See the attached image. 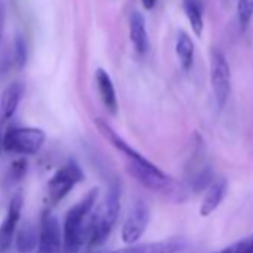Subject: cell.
<instances>
[{
  "label": "cell",
  "mask_w": 253,
  "mask_h": 253,
  "mask_svg": "<svg viewBox=\"0 0 253 253\" xmlns=\"http://www.w3.org/2000/svg\"><path fill=\"white\" fill-rule=\"evenodd\" d=\"M26 173H27V161L20 158V160H17V161H14L11 164L8 173H6V180H8L9 185H14L17 182H20L24 177Z\"/></svg>",
  "instance_id": "21"
},
{
  "label": "cell",
  "mask_w": 253,
  "mask_h": 253,
  "mask_svg": "<svg viewBox=\"0 0 253 253\" xmlns=\"http://www.w3.org/2000/svg\"><path fill=\"white\" fill-rule=\"evenodd\" d=\"M0 152H2V134H0Z\"/></svg>",
  "instance_id": "24"
},
{
  "label": "cell",
  "mask_w": 253,
  "mask_h": 253,
  "mask_svg": "<svg viewBox=\"0 0 253 253\" xmlns=\"http://www.w3.org/2000/svg\"><path fill=\"white\" fill-rule=\"evenodd\" d=\"M194 52H195V45H194L191 36L185 32H180L176 39V55H177L183 70H189L192 67Z\"/></svg>",
  "instance_id": "16"
},
{
  "label": "cell",
  "mask_w": 253,
  "mask_h": 253,
  "mask_svg": "<svg viewBox=\"0 0 253 253\" xmlns=\"http://www.w3.org/2000/svg\"><path fill=\"white\" fill-rule=\"evenodd\" d=\"M237 15H238V23L241 30L244 32L252 18H253V0H238L237 3Z\"/></svg>",
  "instance_id": "17"
},
{
  "label": "cell",
  "mask_w": 253,
  "mask_h": 253,
  "mask_svg": "<svg viewBox=\"0 0 253 253\" xmlns=\"http://www.w3.org/2000/svg\"><path fill=\"white\" fill-rule=\"evenodd\" d=\"M211 88L219 110L225 109L231 95V69L225 54L219 49L211 52V67H210Z\"/></svg>",
  "instance_id": "6"
},
{
  "label": "cell",
  "mask_w": 253,
  "mask_h": 253,
  "mask_svg": "<svg viewBox=\"0 0 253 253\" xmlns=\"http://www.w3.org/2000/svg\"><path fill=\"white\" fill-rule=\"evenodd\" d=\"M130 41L137 54L145 55L149 51V35L146 29V20L139 11H133L128 18Z\"/></svg>",
  "instance_id": "11"
},
{
  "label": "cell",
  "mask_w": 253,
  "mask_h": 253,
  "mask_svg": "<svg viewBox=\"0 0 253 253\" xmlns=\"http://www.w3.org/2000/svg\"><path fill=\"white\" fill-rule=\"evenodd\" d=\"M46 140L42 128L36 126H14L2 136V151L17 155H36Z\"/></svg>",
  "instance_id": "4"
},
{
  "label": "cell",
  "mask_w": 253,
  "mask_h": 253,
  "mask_svg": "<svg viewBox=\"0 0 253 253\" xmlns=\"http://www.w3.org/2000/svg\"><path fill=\"white\" fill-rule=\"evenodd\" d=\"M149 219H151V211L149 207L145 201L139 200L133 204V207L128 211V216H126L124 226H122V241L125 244H134L137 243V240L143 235V232L146 231L148 225H149Z\"/></svg>",
  "instance_id": "8"
},
{
  "label": "cell",
  "mask_w": 253,
  "mask_h": 253,
  "mask_svg": "<svg viewBox=\"0 0 253 253\" xmlns=\"http://www.w3.org/2000/svg\"><path fill=\"white\" fill-rule=\"evenodd\" d=\"M2 30H3V11L0 9V38H2Z\"/></svg>",
  "instance_id": "23"
},
{
  "label": "cell",
  "mask_w": 253,
  "mask_h": 253,
  "mask_svg": "<svg viewBox=\"0 0 253 253\" xmlns=\"http://www.w3.org/2000/svg\"><path fill=\"white\" fill-rule=\"evenodd\" d=\"M94 124L98 128V131L103 134V137L109 140L119 154H122V157L125 158L126 171H128L130 176L134 177L142 186H145L151 192L174 204L185 203L188 200L189 189L186 185L169 176L160 167H157L152 161H149L146 157L137 152L103 119L100 118L94 119Z\"/></svg>",
  "instance_id": "1"
},
{
  "label": "cell",
  "mask_w": 253,
  "mask_h": 253,
  "mask_svg": "<svg viewBox=\"0 0 253 253\" xmlns=\"http://www.w3.org/2000/svg\"><path fill=\"white\" fill-rule=\"evenodd\" d=\"M142 2V6L145 8V11H152L157 3H158V0H140Z\"/></svg>",
  "instance_id": "22"
},
{
  "label": "cell",
  "mask_w": 253,
  "mask_h": 253,
  "mask_svg": "<svg viewBox=\"0 0 253 253\" xmlns=\"http://www.w3.org/2000/svg\"><path fill=\"white\" fill-rule=\"evenodd\" d=\"M95 84H97V89H98L101 103L112 115H116L118 113V97H116L115 85H113L110 75L103 67H98L95 70Z\"/></svg>",
  "instance_id": "13"
},
{
  "label": "cell",
  "mask_w": 253,
  "mask_h": 253,
  "mask_svg": "<svg viewBox=\"0 0 253 253\" xmlns=\"http://www.w3.org/2000/svg\"><path fill=\"white\" fill-rule=\"evenodd\" d=\"M119 197H121L119 186L113 183L107 189L106 197L101 200L97 209H92L94 211H91L89 214L88 238H86L89 247L101 246L110 235L119 214Z\"/></svg>",
  "instance_id": "3"
},
{
  "label": "cell",
  "mask_w": 253,
  "mask_h": 253,
  "mask_svg": "<svg viewBox=\"0 0 253 253\" xmlns=\"http://www.w3.org/2000/svg\"><path fill=\"white\" fill-rule=\"evenodd\" d=\"M183 11L192 32L200 38L204 30V6L201 0H183Z\"/></svg>",
  "instance_id": "15"
},
{
  "label": "cell",
  "mask_w": 253,
  "mask_h": 253,
  "mask_svg": "<svg viewBox=\"0 0 253 253\" xmlns=\"http://www.w3.org/2000/svg\"><path fill=\"white\" fill-rule=\"evenodd\" d=\"M97 197L98 189L94 188L67 211L61 231L64 253H79V250L86 243L89 214L95 206Z\"/></svg>",
  "instance_id": "2"
},
{
  "label": "cell",
  "mask_w": 253,
  "mask_h": 253,
  "mask_svg": "<svg viewBox=\"0 0 253 253\" xmlns=\"http://www.w3.org/2000/svg\"><path fill=\"white\" fill-rule=\"evenodd\" d=\"M226 192H228V180L225 177L213 180L209 185V188L206 189V195H204L201 207H200V214L201 216L211 214L219 207V204L223 201Z\"/></svg>",
  "instance_id": "14"
},
{
  "label": "cell",
  "mask_w": 253,
  "mask_h": 253,
  "mask_svg": "<svg viewBox=\"0 0 253 253\" xmlns=\"http://www.w3.org/2000/svg\"><path fill=\"white\" fill-rule=\"evenodd\" d=\"M12 60H14V64L21 69L26 66L27 63V43H26V39L18 35L15 38V42H14V46H12Z\"/></svg>",
  "instance_id": "18"
},
{
  "label": "cell",
  "mask_w": 253,
  "mask_h": 253,
  "mask_svg": "<svg viewBox=\"0 0 253 253\" xmlns=\"http://www.w3.org/2000/svg\"><path fill=\"white\" fill-rule=\"evenodd\" d=\"M24 91L26 86L23 82H12L0 94V128L15 115L23 100Z\"/></svg>",
  "instance_id": "10"
},
{
  "label": "cell",
  "mask_w": 253,
  "mask_h": 253,
  "mask_svg": "<svg viewBox=\"0 0 253 253\" xmlns=\"http://www.w3.org/2000/svg\"><path fill=\"white\" fill-rule=\"evenodd\" d=\"M84 180V171L76 161L66 163L55 174L49 179L46 185V201L49 206H57L66 195Z\"/></svg>",
  "instance_id": "5"
},
{
  "label": "cell",
  "mask_w": 253,
  "mask_h": 253,
  "mask_svg": "<svg viewBox=\"0 0 253 253\" xmlns=\"http://www.w3.org/2000/svg\"><path fill=\"white\" fill-rule=\"evenodd\" d=\"M21 210H23V195L17 194L11 200L6 216L2 220V223H0V253H6L14 243L17 226L21 217Z\"/></svg>",
  "instance_id": "9"
},
{
  "label": "cell",
  "mask_w": 253,
  "mask_h": 253,
  "mask_svg": "<svg viewBox=\"0 0 253 253\" xmlns=\"http://www.w3.org/2000/svg\"><path fill=\"white\" fill-rule=\"evenodd\" d=\"M213 253H253V234Z\"/></svg>",
  "instance_id": "20"
},
{
  "label": "cell",
  "mask_w": 253,
  "mask_h": 253,
  "mask_svg": "<svg viewBox=\"0 0 253 253\" xmlns=\"http://www.w3.org/2000/svg\"><path fill=\"white\" fill-rule=\"evenodd\" d=\"M185 244L182 240L170 238V240L146 243V244H131L128 247L115 250L112 253H179Z\"/></svg>",
  "instance_id": "12"
},
{
  "label": "cell",
  "mask_w": 253,
  "mask_h": 253,
  "mask_svg": "<svg viewBox=\"0 0 253 253\" xmlns=\"http://www.w3.org/2000/svg\"><path fill=\"white\" fill-rule=\"evenodd\" d=\"M38 243V234L35 229H29V228H24L18 237H17V249L20 252H29L32 250Z\"/></svg>",
  "instance_id": "19"
},
{
  "label": "cell",
  "mask_w": 253,
  "mask_h": 253,
  "mask_svg": "<svg viewBox=\"0 0 253 253\" xmlns=\"http://www.w3.org/2000/svg\"><path fill=\"white\" fill-rule=\"evenodd\" d=\"M36 246V253H64L60 222L49 210H46L42 214Z\"/></svg>",
  "instance_id": "7"
},
{
  "label": "cell",
  "mask_w": 253,
  "mask_h": 253,
  "mask_svg": "<svg viewBox=\"0 0 253 253\" xmlns=\"http://www.w3.org/2000/svg\"><path fill=\"white\" fill-rule=\"evenodd\" d=\"M92 253H101V252H92Z\"/></svg>",
  "instance_id": "25"
}]
</instances>
